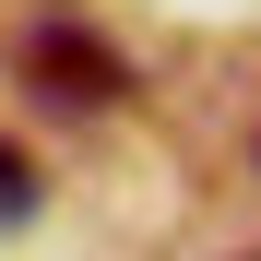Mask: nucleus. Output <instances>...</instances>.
Segmentation results:
<instances>
[{
	"label": "nucleus",
	"mask_w": 261,
	"mask_h": 261,
	"mask_svg": "<svg viewBox=\"0 0 261 261\" xmlns=\"http://www.w3.org/2000/svg\"><path fill=\"white\" fill-rule=\"evenodd\" d=\"M24 71L48 83L60 107H119L130 95V60L107 48V36H83V24H36L24 36Z\"/></svg>",
	"instance_id": "obj_1"
},
{
	"label": "nucleus",
	"mask_w": 261,
	"mask_h": 261,
	"mask_svg": "<svg viewBox=\"0 0 261 261\" xmlns=\"http://www.w3.org/2000/svg\"><path fill=\"white\" fill-rule=\"evenodd\" d=\"M24 214H36V166L0 143V226H24Z\"/></svg>",
	"instance_id": "obj_2"
},
{
	"label": "nucleus",
	"mask_w": 261,
	"mask_h": 261,
	"mask_svg": "<svg viewBox=\"0 0 261 261\" xmlns=\"http://www.w3.org/2000/svg\"><path fill=\"white\" fill-rule=\"evenodd\" d=\"M249 261H261V249H249Z\"/></svg>",
	"instance_id": "obj_3"
}]
</instances>
